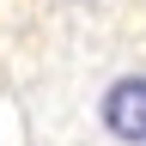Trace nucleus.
<instances>
[{
  "label": "nucleus",
  "mask_w": 146,
  "mask_h": 146,
  "mask_svg": "<svg viewBox=\"0 0 146 146\" xmlns=\"http://www.w3.org/2000/svg\"><path fill=\"white\" fill-rule=\"evenodd\" d=\"M98 122L116 146H146V73H116L104 85Z\"/></svg>",
  "instance_id": "obj_1"
},
{
  "label": "nucleus",
  "mask_w": 146,
  "mask_h": 146,
  "mask_svg": "<svg viewBox=\"0 0 146 146\" xmlns=\"http://www.w3.org/2000/svg\"><path fill=\"white\" fill-rule=\"evenodd\" d=\"M67 6H91V0H67Z\"/></svg>",
  "instance_id": "obj_2"
}]
</instances>
